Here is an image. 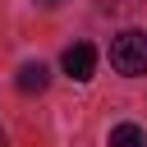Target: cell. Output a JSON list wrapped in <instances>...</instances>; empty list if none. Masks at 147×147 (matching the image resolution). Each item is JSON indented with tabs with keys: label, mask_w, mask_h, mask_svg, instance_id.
Listing matches in <instances>:
<instances>
[{
	"label": "cell",
	"mask_w": 147,
	"mask_h": 147,
	"mask_svg": "<svg viewBox=\"0 0 147 147\" xmlns=\"http://www.w3.org/2000/svg\"><path fill=\"white\" fill-rule=\"evenodd\" d=\"M92 69H96V46H92V41H74V46L64 51V74H69L74 83H87Z\"/></svg>",
	"instance_id": "cell-2"
},
{
	"label": "cell",
	"mask_w": 147,
	"mask_h": 147,
	"mask_svg": "<svg viewBox=\"0 0 147 147\" xmlns=\"http://www.w3.org/2000/svg\"><path fill=\"white\" fill-rule=\"evenodd\" d=\"M110 147H147V133H142L138 124H129V119H124V124H115V129H110Z\"/></svg>",
	"instance_id": "cell-4"
},
{
	"label": "cell",
	"mask_w": 147,
	"mask_h": 147,
	"mask_svg": "<svg viewBox=\"0 0 147 147\" xmlns=\"http://www.w3.org/2000/svg\"><path fill=\"white\" fill-rule=\"evenodd\" d=\"M110 64H115V74H124V78H142V74H147V32L124 28V32L110 41Z\"/></svg>",
	"instance_id": "cell-1"
},
{
	"label": "cell",
	"mask_w": 147,
	"mask_h": 147,
	"mask_svg": "<svg viewBox=\"0 0 147 147\" xmlns=\"http://www.w3.org/2000/svg\"><path fill=\"white\" fill-rule=\"evenodd\" d=\"M14 83H18V92H23V96H32V92H46V83H51V69H46L41 60H37V64H23Z\"/></svg>",
	"instance_id": "cell-3"
}]
</instances>
